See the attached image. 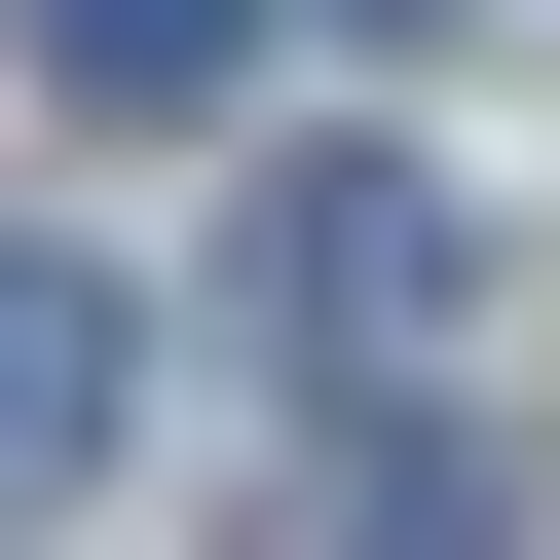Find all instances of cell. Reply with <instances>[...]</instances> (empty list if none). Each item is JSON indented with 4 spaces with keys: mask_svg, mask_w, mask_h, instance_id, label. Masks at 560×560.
<instances>
[{
    "mask_svg": "<svg viewBox=\"0 0 560 560\" xmlns=\"http://www.w3.org/2000/svg\"><path fill=\"white\" fill-rule=\"evenodd\" d=\"M224 261H261V374H411V337H448V261H486V224H448L411 150H300V187H261Z\"/></svg>",
    "mask_w": 560,
    "mask_h": 560,
    "instance_id": "obj_1",
    "label": "cell"
},
{
    "mask_svg": "<svg viewBox=\"0 0 560 560\" xmlns=\"http://www.w3.org/2000/svg\"><path fill=\"white\" fill-rule=\"evenodd\" d=\"M261 560H523V448L486 411H337V448H261Z\"/></svg>",
    "mask_w": 560,
    "mask_h": 560,
    "instance_id": "obj_2",
    "label": "cell"
},
{
    "mask_svg": "<svg viewBox=\"0 0 560 560\" xmlns=\"http://www.w3.org/2000/svg\"><path fill=\"white\" fill-rule=\"evenodd\" d=\"M113 486V261H0V523Z\"/></svg>",
    "mask_w": 560,
    "mask_h": 560,
    "instance_id": "obj_3",
    "label": "cell"
},
{
    "mask_svg": "<svg viewBox=\"0 0 560 560\" xmlns=\"http://www.w3.org/2000/svg\"><path fill=\"white\" fill-rule=\"evenodd\" d=\"M224 38H261V0H38V75H75V113H187Z\"/></svg>",
    "mask_w": 560,
    "mask_h": 560,
    "instance_id": "obj_4",
    "label": "cell"
},
{
    "mask_svg": "<svg viewBox=\"0 0 560 560\" xmlns=\"http://www.w3.org/2000/svg\"><path fill=\"white\" fill-rule=\"evenodd\" d=\"M374 38H411V0H374Z\"/></svg>",
    "mask_w": 560,
    "mask_h": 560,
    "instance_id": "obj_5",
    "label": "cell"
}]
</instances>
